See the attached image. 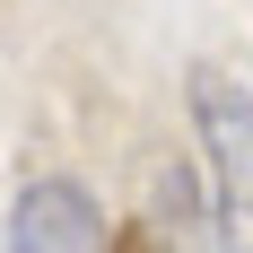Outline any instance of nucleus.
Segmentation results:
<instances>
[{
	"instance_id": "nucleus-1",
	"label": "nucleus",
	"mask_w": 253,
	"mask_h": 253,
	"mask_svg": "<svg viewBox=\"0 0 253 253\" xmlns=\"http://www.w3.org/2000/svg\"><path fill=\"white\" fill-rule=\"evenodd\" d=\"M192 123H201V149H210V183H218V245L253 253V87L227 70H192Z\"/></svg>"
},
{
	"instance_id": "nucleus-2",
	"label": "nucleus",
	"mask_w": 253,
	"mask_h": 253,
	"mask_svg": "<svg viewBox=\"0 0 253 253\" xmlns=\"http://www.w3.org/2000/svg\"><path fill=\"white\" fill-rule=\"evenodd\" d=\"M9 253H105V218L70 175H35L9 201Z\"/></svg>"
},
{
	"instance_id": "nucleus-3",
	"label": "nucleus",
	"mask_w": 253,
	"mask_h": 253,
	"mask_svg": "<svg viewBox=\"0 0 253 253\" xmlns=\"http://www.w3.org/2000/svg\"><path fill=\"white\" fill-rule=\"evenodd\" d=\"M114 253H157V245H149V236H123V245H114Z\"/></svg>"
}]
</instances>
